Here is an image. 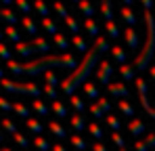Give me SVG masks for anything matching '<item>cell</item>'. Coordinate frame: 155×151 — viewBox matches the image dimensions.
I'll list each match as a JSON object with an SVG mask.
<instances>
[{
  "label": "cell",
  "instance_id": "cell-35",
  "mask_svg": "<svg viewBox=\"0 0 155 151\" xmlns=\"http://www.w3.org/2000/svg\"><path fill=\"white\" fill-rule=\"evenodd\" d=\"M54 11H57V13H59V15L63 17V21H65L67 17H71V13H69V11L65 8V4H63L61 0H54Z\"/></svg>",
  "mask_w": 155,
  "mask_h": 151
},
{
  "label": "cell",
  "instance_id": "cell-22",
  "mask_svg": "<svg viewBox=\"0 0 155 151\" xmlns=\"http://www.w3.org/2000/svg\"><path fill=\"white\" fill-rule=\"evenodd\" d=\"M31 109H34V111H38L40 116H48V105H46L44 101H40V99H34V101H31Z\"/></svg>",
  "mask_w": 155,
  "mask_h": 151
},
{
  "label": "cell",
  "instance_id": "cell-30",
  "mask_svg": "<svg viewBox=\"0 0 155 151\" xmlns=\"http://www.w3.org/2000/svg\"><path fill=\"white\" fill-rule=\"evenodd\" d=\"M74 44H76V49L78 50H82V52H88V42H86V40H84V36H82V34H76V36H74Z\"/></svg>",
  "mask_w": 155,
  "mask_h": 151
},
{
  "label": "cell",
  "instance_id": "cell-55",
  "mask_svg": "<svg viewBox=\"0 0 155 151\" xmlns=\"http://www.w3.org/2000/svg\"><path fill=\"white\" fill-rule=\"evenodd\" d=\"M140 2H143L145 11H151V6H153V0H140Z\"/></svg>",
  "mask_w": 155,
  "mask_h": 151
},
{
  "label": "cell",
  "instance_id": "cell-10",
  "mask_svg": "<svg viewBox=\"0 0 155 151\" xmlns=\"http://www.w3.org/2000/svg\"><path fill=\"white\" fill-rule=\"evenodd\" d=\"M120 15H122V19L126 21L128 27H134V25H136V15L132 13L130 6H122V8H120Z\"/></svg>",
  "mask_w": 155,
  "mask_h": 151
},
{
  "label": "cell",
  "instance_id": "cell-40",
  "mask_svg": "<svg viewBox=\"0 0 155 151\" xmlns=\"http://www.w3.org/2000/svg\"><path fill=\"white\" fill-rule=\"evenodd\" d=\"M65 23H67V27L71 29V34H74V36L80 34V23H78V19L74 17V15H71V17H67V19H65Z\"/></svg>",
  "mask_w": 155,
  "mask_h": 151
},
{
  "label": "cell",
  "instance_id": "cell-8",
  "mask_svg": "<svg viewBox=\"0 0 155 151\" xmlns=\"http://www.w3.org/2000/svg\"><path fill=\"white\" fill-rule=\"evenodd\" d=\"M124 38H126V42H128V46L132 50L138 49V34H136L134 27H126V29H124Z\"/></svg>",
  "mask_w": 155,
  "mask_h": 151
},
{
  "label": "cell",
  "instance_id": "cell-37",
  "mask_svg": "<svg viewBox=\"0 0 155 151\" xmlns=\"http://www.w3.org/2000/svg\"><path fill=\"white\" fill-rule=\"evenodd\" d=\"M6 67H8V69H11V72H13L15 76L23 74V65H21V63H17L15 59H11V61H6Z\"/></svg>",
  "mask_w": 155,
  "mask_h": 151
},
{
  "label": "cell",
  "instance_id": "cell-25",
  "mask_svg": "<svg viewBox=\"0 0 155 151\" xmlns=\"http://www.w3.org/2000/svg\"><path fill=\"white\" fill-rule=\"evenodd\" d=\"M105 120H107V124L111 126V130H113V132H120V128H122V122H120V118H117V116H113V113H107V116H105Z\"/></svg>",
  "mask_w": 155,
  "mask_h": 151
},
{
  "label": "cell",
  "instance_id": "cell-29",
  "mask_svg": "<svg viewBox=\"0 0 155 151\" xmlns=\"http://www.w3.org/2000/svg\"><path fill=\"white\" fill-rule=\"evenodd\" d=\"M34 145L38 151H51V143L44 136H34Z\"/></svg>",
  "mask_w": 155,
  "mask_h": 151
},
{
  "label": "cell",
  "instance_id": "cell-28",
  "mask_svg": "<svg viewBox=\"0 0 155 151\" xmlns=\"http://www.w3.org/2000/svg\"><path fill=\"white\" fill-rule=\"evenodd\" d=\"M23 27L27 29V34H31V36H36V34H38V25L34 23V19H31L29 15L23 17Z\"/></svg>",
  "mask_w": 155,
  "mask_h": 151
},
{
  "label": "cell",
  "instance_id": "cell-47",
  "mask_svg": "<svg viewBox=\"0 0 155 151\" xmlns=\"http://www.w3.org/2000/svg\"><path fill=\"white\" fill-rule=\"evenodd\" d=\"M111 139H113V143H115L120 149H126V143H124V139H122L120 132H111Z\"/></svg>",
  "mask_w": 155,
  "mask_h": 151
},
{
  "label": "cell",
  "instance_id": "cell-24",
  "mask_svg": "<svg viewBox=\"0 0 155 151\" xmlns=\"http://www.w3.org/2000/svg\"><path fill=\"white\" fill-rule=\"evenodd\" d=\"M69 141H71V145H74L76 149H80V151H86L88 147H90V145H88V143H86L80 134H71V139H69Z\"/></svg>",
  "mask_w": 155,
  "mask_h": 151
},
{
  "label": "cell",
  "instance_id": "cell-16",
  "mask_svg": "<svg viewBox=\"0 0 155 151\" xmlns=\"http://www.w3.org/2000/svg\"><path fill=\"white\" fill-rule=\"evenodd\" d=\"M48 130H51L54 136H59V139H65V136H67V130L59 124V122H52L51 120V122H48Z\"/></svg>",
  "mask_w": 155,
  "mask_h": 151
},
{
  "label": "cell",
  "instance_id": "cell-41",
  "mask_svg": "<svg viewBox=\"0 0 155 151\" xmlns=\"http://www.w3.org/2000/svg\"><path fill=\"white\" fill-rule=\"evenodd\" d=\"M97 105H99V107H101V109L105 111V116H107V113H111V103H109V99L101 97V99L97 101Z\"/></svg>",
  "mask_w": 155,
  "mask_h": 151
},
{
  "label": "cell",
  "instance_id": "cell-7",
  "mask_svg": "<svg viewBox=\"0 0 155 151\" xmlns=\"http://www.w3.org/2000/svg\"><path fill=\"white\" fill-rule=\"evenodd\" d=\"M82 90H84V95H86L88 99H94V101L101 99V97H99V84H97V82L86 80V82L82 84Z\"/></svg>",
  "mask_w": 155,
  "mask_h": 151
},
{
  "label": "cell",
  "instance_id": "cell-15",
  "mask_svg": "<svg viewBox=\"0 0 155 151\" xmlns=\"http://www.w3.org/2000/svg\"><path fill=\"white\" fill-rule=\"evenodd\" d=\"M29 44L34 46V50H36V52H46V50H51V44H48L44 38H34Z\"/></svg>",
  "mask_w": 155,
  "mask_h": 151
},
{
  "label": "cell",
  "instance_id": "cell-50",
  "mask_svg": "<svg viewBox=\"0 0 155 151\" xmlns=\"http://www.w3.org/2000/svg\"><path fill=\"white\" fill-rule=\"evenodd\" d=\"M0 109H2V111H11V109H13V103L8 99H4V97H0Z\"/></svg>",
  "mask_w": 155,
  "mask_h": 151
},
{
  "label": "cell",
  "instance_id": "cell-6",
  "mask_svg": "<svg viewBox=\"0 0 155 151\" xmlns=\"http://www.w3.org/2000/svg\"><path fill=\"white\" fill-rule=\"evenodd\" d=\"M109 92L113 95V97H122V99H128V95H130V90H128V86L124 84V82H111L109 86Z\"/></svg>",
  "mask_w": 155,
  "mask_h": 151
},
{
  "label": "cell",
  "instance_id": "cell-62",
  "mask_svg": "<svg viewBox=\"0 0 155 151\" xmlns=\"http://www.w3.org/2000/svg\"><path fill=\"white\" fill-rule=\"evenodd\" d=\"M71 2H76V4H80V0H71Z\"/></svg>",
  "mask_w": 155,
  "mask_h": 151
},
{
  "label": "cell",
  "instance_id": "cell-21",
  "mask_svg": "<svg viewBox=\"0 0 155 151\" xmlns=\"http://www.w3.org/2000/svg\"><path fill=\"white\" fill-rule=\"evenodd\" d=\"M25 122H27V128H29V130H31V132H34L36 136H42V132H44V126L40 124L38 120L29 118V120H25Z\"/></svg>",
  "mask_w": 155,
  "mask_h": 151
},
{
  "label": "cell",
  "instance_id": "cell-17",
  "mask_svg": "<svg viewBox=\"0 0 155 151\" xmlns=\"http://www.w3.org/2000/svg\"><path fill=\"white\" fill-rule=\"evenodd\" d=\"M15 50H17L21 57H29L31 52H36V50H34V46H31L29 42H17V44H15Z\"/></svg>",
  "mask_w": 155,
  "mask_h": 151
},
{
  "label": "cell",
  "instance_id": "cell-4",
  "mask_svg": "<svg viewBox=\"0 0 155 151\" xmlns=\"http://www.w3.org/2000/svg\"><path fill=\"white\" fill-rule=\"evenodd\" d=\"M2 88L8 90V92H21V95H31V97H38L40 95V88L31 82H13V80H0Z\"/></svg>",
  "mask_w": 155,
  "mask_h": 151
},
{
  "label": "cell",
  "instance_id": "cell-12",
  "mask_svg": "<svg viewBox=\"0 0 155 151\" xmlns=\"http://www.w3.org/2000/svg\"><path fill=\"white\" fill-rule=\"evenodd\" d=\"M84 27H86V32H88V36L90 38H99V23L94 21V19H86L84 17Z\"/></svg>",
  "mask_w": 155,
  "mask_h": 151
},
{
  "label": "cell",
  "instance_id": "cell-59",
  "mask_svg": "<svg viewBox=\"0 0 155 151\" xmlns=\"http://www.w3.org/2000/svg\"><path fill=\"white\" fill-rule=\"evenodd\" d=\"M0 80H4V72H2V67H0Z\"/></svg>",
  "mask_w": 155,
  "mask_h": 151
},
{
  "label": "cell",
  "instance_id": "cell-27",
  "mask_svg": "<svg viewBox=\"0 0 155 151\" xmlns=\"http://www.w3.org/2000/svg\"><path fill=\"white\" fill-rule=\"evenodd\" d=\"M117 107L122 109V113H124L126 118H134V113H136V111H134V107L130 105L128 101H117Z\"/></svg>",
  "mask_w": 155,
  "mask_h": 151
},
{
  "label": "cell",
  "instance_id": "cell-63",
  "mask_svg": "<svg viewBox=\"0 0 155 151\" xmlns=\"http://www.w3.org/2000/svg\"><path fill=\"white\" fill-rule=\"evenodd\" d=\"M0 141H2V132H0Z\"/></svg>",
  "mask_w": 155,
  "mask_h": 151
},
{
  "label": "cell",
  "instance_id": "cell-43",
  "mask_svg": "<svg viewBox=\"0 0 155 151\" xmlns=\"http://www.w3.org/2000/svg\"><path fill=\"white\" fill-rule=\"evenodd\" d=\"M2 126H4L11 134H17V132H19V130H17V126L13 124V120H8V118H2Z\"/></svg>",
  "mask_w": 155,
  "mask_h": 151
},
{
  "label": "cell",
  "instance_id": "cell-38",
  "mask_svg": "<svg viewBox=\"0 0 155 151\" xmlns=\"http://www.w3.org/2000/svg\"><path fill=\"white\" fill-rule=\"evenodd\" d=\"M107 34L111 36V38H120V27H117V23L115 21H107Z\"/></svg>",
  "mask_w": 155,
  "mask_h": 151
},
{
  "label": "cell",
  "instance_id": "cell-1",
  "mask_svg": "<svg viewBox=\"0 0 155 151\" xmlns=\"http://www.w3.org/2000/svg\"><path fill=\"white\" fill-rule=\"evenodd\" d=\"M105 50H111V49H109V42H107V38H105V36H99V38L94 40V46L88 50V52L84 55V59L80 61V65H78L71 74H69V78H65V80L61 82V90H63L65 95L74 97L76 88L80 86V84H84V82H86L88 74L92 72V67H94V65H97V61H99V55L105 52Z\"/></svg>",
  "mask_w": 155,
  "mask_h": 151
},
{
  "label": "cell",
  "instance_id": "cell-48",
  "mask_svg": "<svg viewBox=\"0 0 155 151\" xmlns=\"http://www.w3.org/2000/svg\"><path fill=\"white\" fill-rule=\"evenodd\" d=\"M136 88H138V95H147V82L143 78H136Z\"/></svg>",
  "mask_w": 155,
  "mask_h": 151
},
{
  "label": "cell",
  "instance_id": "cell-34",
  "mask_svg": "<svg viewBox=\"0 0 155 151\" xmlns=\"http://www.w3.org/2000/svg\"><path fill=\"white\" fill-rule=\"evenodd\" d=\"M13 111H15V113H19L21 118L29 120V109H27L23 103H13Z\"/></svg>",
  "mask_w": 155,
  "mask_h": 151
},
{
  "label": "cell",
  "instance_id": "cell-13",
  "mask_svg": "<svg viewBox=\"0 0 155 151\" xmlns=\"http://www.w3.org/2000/svg\"><path fill=\"white\" fill-rule=\"evenodd\" d=\"M99 8H101V15H103L107 21H113V11H111V0H101L99 2Z\"/></svg>",
  "mask_w": 155,
  "mask_h": 151
},
{
  "label": "cell",
  "instance_id": "cell-56",
  "mask_svg": "<svg viewBox=\"0 0 155 151\" xmlns=\"http://www.w3.org/2000/svg\"><path fill=\"white\" fill-rule=\"evenodd\" d=\"M149 76H151V78H153V80H155V63H153V65H151V67H149Z\"/></svg>",
  "mask_w": 155,
  "mask_h": 151
},
{
  "label": "cell",
  "instance_id": "cell-36",
  "mask_svg": "<svg viewBox=\"0 0 155 151\" xmlns=\"http://www.w3.org/2000/svg\"><path fill=\"white\" fill-rule=\"evenodd\" d=\"M34 6H36V11L40 13V17L44 19V17H48V6H46V2L44 0H36L34 2Z\"/></svg>",
  "mask_w": 155,
  "mask_h": 151
},
{
  "label": "cell",
  "instance_id": "cell-2",
  "mask_svg": "<svg viewBox=\"0 0 155 151\" xmlns=\"http://www.w3.org/2000/svg\"><path fill=\"white\" fill-rule=\"evenodd\" d=\"M78 65L80 63L76 61L74 55H46V57L23 63V74L36 76L42 72H48V67H78Z\"/></svg>",
  "mask_w": 155,
  "mask_h": 151
},
{
  "label": "cell",
  "instance_id": "cell-42",
  "mask_svg": "<svg viewBox=\"0 0 155 151\" xmlns=\"http://www.w3.org/2000/svg\"><path fill=\"white\" fill-rule=\"evenodd\" d=\"M13 139H15V143H17V145H21L23 149H27V147H29V141H27V139L23 136V134H21V132H17V134H13Z\"/></svg>",
  "mask_w": 155,
  "mask_h": 151
},
{
  "label": "cell",
  "instance_id": "cell-11",
  "mask_svg": "<svg viewBox=\"0 0 155 151\" xmlns=\"http://www.w3.org/2000/svg\"><path fill=\"white\" fill-rule=\"evenodd\" d=\"M69 122H71V126H74L76 132H82L84 128H88V126H86V120L82 118V113H71V116H69Z\"/></svg>",
  "mask_w": 155,
  "mask_h": 151
},
{
  "label": "cell",
  "instance_id": "cell-19",
  "mask_svg": "<svg viewBox=\"0 0 155 151\" xmlns=\"http://www.w3.org/2000/svg\"><path fill=\"white\" fill-rule=\"evenodd\" d=\"M120 74L124 80H132L134 74H136V67L134 65H130V63H124V65H120Z\"/></svg>",
  "mask_w": 155,
  "mask_h": 151
},
{
  "label": "cell",
  "instance_id": "cell-18",
  "mask_svg": "<svg viewBox=\"0 0 155 151\" xmlns=\"http://www.w3.org/2000/svg\"><path fill=\"white\" fill-rule=\"evenodd\" d=\"M111 55H113V59H115L120 65H124V63H126V52H124V49H122L120 44L111 46Z\"/></svg>",
  "mask_w": 155,
  "mask_h": 151
},
{
  "label": "cell",
  "instance_id": "cell-3",
  "mask_svg": "<svg viewBox=\"0 0 155 151\" xmlns=\"http://www.w3.org/2000/svg\"><path fill=\"white\" fill-rule=\"evenodd\" d=\"M145 21H147V42H145L143 50L134 57V67H136V72H138V69H145L147 63L153 59V55H155V21H153L151 11H145Z\"/></svg>",
  "mask_w": 155,
  "mask_h": 151
},
{
  "label": "cell",
  "instance_id": "cell-33",
  "mask_svg": "<svg viewBox=\"0 0 155 151\" xmlns=\"http://www.w3.org/2000/svg\"><path fill=\"white\" fill-rule=\"evenodd\" d=\"M138 99H140V105H143V109H145V111H147V113H149V116H151V118L155 120V107H151V103L147 101V95H138Z\"/></svg>",
  "mask_w": 155,
  "mask_h": 151
},
{
  "label": "cell",
  "instance_id": "cell-9",
  "mask_svg": "<svg viewBox=\"0 0 155 151\" xmlns=\"http://www.w3.org/2000/svg\"><path fill=\"white\" fill-rule=\"evenodd\" d=\"M128 130H130V134H134V139H138L140 134H145V124L140 122V120H136V118H132L128 122Z\"/></svg>",
  "mask_w": 155,
  "mask_h": 151
},
{
  "label": "cell",
  "instance_id": "cell-51",
  "mask_svg": "<svg viewBox=\"0 0 155 151\" xmlns=\"http://www.w3.org/2000/svg\"><path fill=\"white\" fill-rule=\"evenodd\" d=\"M0 57L6 59V61H11V50H8L6 44H2V42H0Z\"/></svg>",
  "mask_w": 155,
  "mask_h": 151
},
{
  "label": "cell",
  "instance_id": "cell-46",
  "mask_svg": "<svg viewBox=\"0 0 155 151\" xmlns=\"http://www.w3.org/2000/svg\"><path fill=\"white\" fill-rule=\"evenodd\" d=\"M42 90H44V95H46L48 99L57 101V90H54V86H52V84H44V88H42Z\"/></svg>",
  "mask_w": 155,
  "mask_h": 151
},
{
  "label": "cell",
  "instance_id": "cell-52",
  "mask_svg": "<svg viewBox=\"0 0 155 151\" xmlns=\"http://www.w3.org/2000/svg\"><path fill=\"white\" fill-rule=\"evenodd\" d=\"M134 151H149V147L145 145V141H134Z\"/></svg>",
  "mask_w": 155,
  "mask_h": 151
},
{
  "label": "cell",
  "instance_id": "cell-20",
  "mask_svg": "<svg viewBox=\"0 0 155 151\" xmlns=\"http://www.w3.org/2000/svg\"><path fill=\"white\" fill-rule=\"evenodd\" d=\"M52 111L57 113V118H67V107H65V103L63 101H52Z\"/></svg>",
  "mask_w": 155,
  "mask_h": 151
},
{
  "label": "cell",
  "instance_id": "cell-58",
  "mask_svg": "<svg viewBox=\"0 0 155 151\" xmlns=\"http://www.w3.org/2000/svg\"><path fill=\"white\" fill-rule=\"evenodd\" d=\"M134 4V0H124V6H132Z\"/></svg>",
  "mask_w": 155,
  "mask_h": 151
},
{
  "label": "cell",
  "instance_id": "cell-53",
  "mask_svg": "<svg viewBox=\"0 0 155 151\" xmlns=\"http://www.w3.org/2000/svg\"><path fill=\"white\" fill-rule=\"evenodd\" d=\"M145 145L151 149V147H155V132H151V134H147V139H145Z\"/></svg>",
  "mask_w": 155,
  "mask_h": 151
},
{
  "label": "cell",
  "instance_id": "cell-39",
  "mask_svg": "<svg viewBox=\"0 0 155 151\" xmlns=\"http://www.w3.org/2000/svg\"><path fill=\"white\" fill-rule=\"evenodd\" d=\"M88 130H90V134H92L97 141H101V139H103V128H101L99 124H94V122H92V124H88Z\"/></svg>",
  "mask_w": 155,
  "mask_h": 151
},
{
  "label": "cell",
  "instance_id": "cell-54",
  "mask_svg": "<svg viewBox=\"0 0 155 151\" xmlns=\"http://www.w3.org/2000/svg\"><path fill=\"white\" fill-rule=\"evenodd\" d=\"M92 151H109V149L105 147L103 143H94V145H92Z\"/></svg>",
  "mask_w": 155,
  "mask_h": 151
},
{
  "label": "cell",
  "instance_id": "cell-61",
  "mask_svg": "<svg viewBox=\"0 0 155 151\" xmlns=\"http://www.w3.org/2000/svg\"><path fill=\"white\" fill-rule=\"evenodd\" d=\"M0 151H13V149H8V147H4V149H0Z\"/></svg>",
  "mask_w": 155,
  "mask_h": 151
},
{
  "label": "cell",
  "instance_id": "cell-60",
  "mask_svg": "<svg viewBox=\"0 0 155 151\" xmlns=\"http://www.w3.org/2000/svg\"><path fill=\"white\" fill-rule=\"evenodd\" d=\"M11 2H13V0H2V4H11Z\"/></svg>",
  "mask_w": 155,
  "mask_h": 151
},
{
  "label": "cell",
  "instance_id": "cell-14",
  "mask_svg": "<svg viewBox=\"0 0 155 151\" xmlns=\"http://www.w3.org/2000/svg\"><path fill=\"white\" fill-rule=\"evenodd\" d=\"M78 8L82 11V15H86V19H92V17H94V8H92L90 0H80Z\"/></svg>",
  "mask_w": 155,
  "mask_h": 151
},
{
  "label": "cell",
  "instance_id": "cell-49",
  "mask_svg": "<svg viewBox=\"0 0 155 151\" xmlns=\"http://www.w3.org/2000/svg\"><path fill=\"white\" fill-rule=\"evenodd\" d=\"M44 78H46V84H52V86H57V82H59V80H57V76L52 74L51 69H48V72H44Z\"/></svg>",
  "mask_w": 155,
  "mask_h": 151
},
{
  "label": "cell",
  "instance_id": "cell-45",
  "mask_svg": "<svg viewBox=\"0 0 155 151\" xmlns=\"http://www.w3.org/2000/svg\"><path fill=\"white\" fill-rule=\"evenodd\" d=\"M88 109H90V113H92L94 118H99V120H103L105 111H103V109H101V107H99V105H97V103H92V105H90Z\"/></svg>",
  "mask_w": 155,
  "mask_h": 151
},
{
  "label": "cell",
  "instance_id": "cell-26",
  "mask_svg": "<svg viewBox=\"0 0 155 151\" xmlns=\"http://www.w3.org/2000/svg\"><path fill=\"white\" fill-rule=\"evenodd\" d=\"M4 34H6V38H8V40H13L15 44H17V42H21V36H19V32H17V27H15V25H6Z\"/></svg>",
  "mask_w": 155,
  "mask_h": 151
},
{
  "label": "cell",
  "instance_id": "cell-44",
  "mask_svg": "<svg viewBox=\"0 0 155 151\" xmlns=\"http://www.w3.org/2000/svg\"><path fill=\"white\" fill-rule=\"evenodd\" d=\"M15 4L21 8V13H23V15H29V11H31V4H29L27 0H15Z\"/></svg>",
  "mask_w": 155,
  "mask_h": 151
},
{
  "label": "cell",
  "instance_id": "cell-5",
  "mask_svg": "<svg viewBox=\"0 0 155 151\" xmlns=\"http://www.w3.org/2000/svg\"><path fill=\"white\" fill-rule=\"evenodd\" d=\"M113 72H115V67H113L109 61L103 59V61L97 65V72H94V74H97V80H99V82H103V84L109 86V84H111V76H113Z\"/></svg>",
  "mask_w": 155,
  "mask_h": 151
},
{
  "label": "cell",
  "instance_id": "cell-57",
  "mask_svg": "<svg viewBox=\"0 0 155 151\" xmlns=\"http://www.w3.org/2000/svg\"><path fill=\"white\" fill-rule=\"evenodd\" d=\"M52 151H65L63 145H52Z\"/></svg>",
  "mask_w": 155,
  "mask_h": 151
},
{
  "label": "cell",
  "instance_id": "cell-32",
  "mask_svg": "<svg viewBox=\"0 0 155 151\" xmlns=\"http://www.w3.org/2000/svg\"><path fill=\"white\" fill-rule=\"evenodd\" d=\"M69 103H71V107H74V109H76V113H82V111H84V109H86V103H84V101L80 99V97H78V95H74V97H71V99H69Z\"/></svg>",
  "mask_w": 155,
  "mask_h": 151
},
{
  "label": "cell",
  "instance_id": "cell-23",
  "mask_svg": "<svg viewBox=\"0 0 155 151\" xmlns=\"http://www.w3.org/2000/svg\"><path fill=\"white\" fill-rule=\"evenodd\" d=\"M52 40H54V44H57L61 50L69 49V40H67V36H65V34H61V32H59V34H54V36H52Z\"/></svg>",
  "mask_w": 155,
  "mask_h": 151
},
{
  "label": "cell",
  "instance_id": "cell-31",
  "mask_svg": "<svg viewBox=\"0 0 155 151\" xmlns=\"http://www.w3.org/2000/svg\"><path fill=\"white\" fill-rule=\"evenodd\" d=\"M42 25H44V29H46L48 34H52V36L59 34V27H57V23L52 21L51 17H44V19H42Z\"/></svg>",
  "mask_w": 155,
  "mask_h": 151
}]
</instances>
